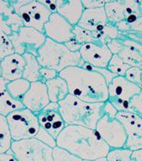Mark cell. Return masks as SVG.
Wrapping results in <instances>:
<instances>
[{"instance_id": "3", "label": "cell", "mask_w": 142, "mask_h": 161, "mask_svg": "<svg viewBox=\"0 0 142 161\" xmlns=\"http://www.w3.org/2000/svg\"><path fill=\"white\" fill-rule=\"evenodd\" d=\"M58 105L66 125H78L95 130L99 120L105 115V102H86L70 94L60 101Z\"/></svg>"}, {"instance_id": "4", "label": "cell", "mask_w": 142, "mask_h": 161, "mask_svg": "<svg viewBox=\"0 0 142 161\" xmlns=\"http://www.w3.org/2000/svg\"><path fill=\"white\" fill-rule=\"evenodd\" d=\"M37 59L41 67L55 69L60 73L65 69L84 64L80 53H72L64 44L57 43L46 38L38 51Z\"/></svg>"}, {"instance_id": "39", "label": "cell", "mask_w": 142, "mask_h": 161, "mask_svg": "<svg viewBox=\"0 0 142 161\" xmlns=\"http://www.w3.org/2000/svg\"><path fill=\"white\" fill-rule=\"evenodd\" d=\"M84 9H97L105 7L107 1L105 0H81Z\"/></svg>"}, {"instance_id": "49", "label": "cell", "mask_w": 142, "mask_h": 161, "mask_svg": "<svg viewBox=\"0 0 142 161\" xmlns=\"http://www.w3.org/2000/svg\"><path fill=\"white\" fill-rule=\"evenodd\" d=\"M0 77H1V59H0Z\"/></svg>"}, {"instance_id": "19", "label": "cell", "mask_w": 142, "mask_h": 161, "mask_svg": "<svg viewBox=\"0 0 142 161\" xmlns=\"http://www.w3.org/2000/svg\"><path fill=\"white\" fill-rule=\"evenodd\" d=\"M8 80L0 77V114L7 117L9 113L25 108L22 103L13 98L6 89Z\"/></svg>"}, {"instance_id": "10", "label": "cell", "mask_w": 142, "mask_h": 161, "mask_svg": "<svg viewBox=\"0 0 142 161\" xmlns=\"http://www.w3.org/2000/svg\"><path fill=\"white\" fill-rule=\"evenodd\" d=\"M24 27L32 28L43 33L44 27L48 22L52 11L40 1L30 0L29 3L17 11Z\"/></svg>"}, {"instance_id": "18", "label": "cell", "mask_w": 142, "mask_h": 161, "mask_svg": "<svg viewBox=\"0 0 142 161\" xmlns=\"http://www.w3.org/2000/svg\"><path fill=\"white\" fill-rule=\"evenodd\" d=\"M84 9L81 0H56V12L72 26L78 24Z\"/></svg>"}, {"instance_id": "11", "label": "cell", "mask_w": 142, "mask_h": 161, "mask_svg": "<svg viewBox=\"0 0 142 161\" xmlns=\"http://www.w3.org/2000/svg\"><path fill=\"white\" fill-rule=\"evenodd\" d=\"M116 118L123 124L127 135L126 148L131 151L142 149V118L132 112H118Z\"/></svg>"}, {"instance_id": "40", "label": "cell", "mask_w": 142, "mask_h": 161, "mask_svg": "<svg viewBox=\"0 0 142 161\" xmlns=\"http://www.w3.org/2000/svg\"><path fill=\"white\" fill-rule=\"evenodd\" d=\"M116 28H117V30L123 34H128L131 33V28H130V23L127 22L126 20L121 21L115 24Z\"/></svg>"}, {"instance_id": "34", "label": "cell", "mask_w": 142, "mask_h": 161, "mask_svg": "<svg viewBox=\"0 0 142 161\" xmlns=\"http://www.w3.org/2000/svg\"><path fill=\"white\" fill-rule=\"evenodd\" d=\"M124 77L142 88V69L137 67H130L126 71Z\"/></svg>"}, {"instance_id": "38", "label": "cell", "mask_w": 142, "mask_h": 161, "mask_svg": "<svg viewBox=\"0 0 142 161\" xmlns=\"http://www.w3.org/2000/svg\"><path fill=\"white\" fill-rule=\"evenodd\" d=\"M107 47L111 52V53L114 54H118L123 49V45L122 44L121 40L119 39H115V40H111L106 42Z\"/></svg>"}, {"instance_id": "32", "label": "cell", "mask_w": 142, "mask_h": 161, "mask_svg": "<svg viewBox=\"0 0 142 161\" xmlns=\"http://www.w3.org/2000/svg\"><path fill=\"white\" fill-rule=\"evenodd\" d=\"M73 34H74V40H76L78 43H80V45L96 41V40L93 37V32L86 30V29L80 28L77 25L74 26V28H73Z\"/></svg>"}, {"instance_id": "44", "label": "cell", "mask_w": 142, "mask_h": 161, "mask_svg": "<svg viewBox=\"0 0 142 161\" xmlns=\"http://www.w3.org/2000/svg\"><path fill=\"white\" fill-rule=\"evenodd\" d=\"M0 161H18L12 151L9 149L7 152L0 153Z\"/></svg>"}, {"instance_id": "48", "label": "cell", "mask_w": 142, "mask_h": 161, "mask_svg": "<svg viewBox=\"0 0 142 161\" xmlns=\"http://www.w3.org/2000/svg\"><path fill=\"white\" fill-rule=\"evenodd\" d=\"M139 3V8H140V11H141V14H142V1H138Z\"/></svg>"}, {"instance_id": "42", "label": "cell", "mask_w": 142, "mask_h": 161, "mask_svg": "<svg viewBox=\"0 0 142 161\" xmlns=\"http://www.w3.org/2000/svg\"><path fill=\"white\" fill-rule=\"evenodd\" d=\"M65 47H67L70 52L72 53H79L80 50V47L82 45H80V43H78L76 40L73 39V40H69L67 43H65Z\"/></svg>"}, {"instance_id": "23", "label": "cell", "mask_w": 142, "mask_h": 161, "mask_svg": "<svg viewBox=\"0 0 142 161\" xmlns=\"http://www.w3.org/2000/svg\"><path fill=\"white\" fill-rule=\"evenodd\" d=\"M23 57L26 61V64H25L24 70H23L22 78L28 80L30 83L40 81V70L41 66L38 61L37 58L32 54H28V53L24 54Z\"/></svg>"}, {"instance_id": "14", "label": "cell", "mask_w": 142, "mask_h": 161, "mask_svg": "<svg viewBox=\"0 0 142 161\" xmlns=\"http://www.w3.org/2000/svg\"><path fill=\"white\" fill-rule=\"evenodd\" d=\"M74 26L57 12L52 13L48 22L44 27L43 34L50 40L65 44L74 39Z\"/></svg>"}, {"instance_id": "6", "label": "cell", "mask_w": 142, "mask_h": 161, "mask_svg": "<svg viewBox=\"0 0 142 161\" xmlns=\"http://www.w3.org/2000/svg\"><path fill=\"white\" fill-rule=\"evenodd\" d=\"M10 150L18 161H54L52 147L36 138L12 141Z\"/></svg>"}, {"instance_id": "9", "label": "cell", "mask_w": 142, "mask_h": 161, "mask_svg": "<svg viewBox=\"0 0 142 161\" xmlns=\"http://www.w3.org/2000/svg\"><path fill=\"white\" fill-rule=\"evenodd\" d=\"M95 130L111 149L125 147L127 135L123 124L117 118H111L106 114L96 125Z\"/></svg>"}, {"instance_id": "29", "label": "cell", "mask_w": 142, "mask_h": 161, "mask_svg": "<svg viewBox=\"0 0 142 161\" xmlns=\"http://www.w3.org/2000/svg\"><path fill=\"white\" fill-rule=\"evenodd\" d=\"M93 34L96 40L106 44L109 40L117 39L121 33L118 31L114 24L108 22L102 29L97 32H93Z\"/></svg>"}, {"instance_id": "5", "label": "cell", "mask_w": 142, "mask_h": 161, "mask_svg": "<svg viewBox=\"0 0 142 161\" xmlns=\"http://www.w3.org/2000/svg\"><path fill=\"white\" fill-rule=\"evenodd\" d=\"M6 119L12 141L35 138L40 129L36 114L27 108L9 113Z\"/></svg>"}, {"instance_id": "13", "label": "cell", "mask_w": 142, "mask_h": 161, "mask_svg": "<svg viewBox=\"0 0 142 161\" xmlns=\"http://www.w3.org/2000/svg\"><path fill=\"white\" fill-rule=\"evenodd\" d=\"M40 128L49 133L54 139L67 125L59 112L58 103L50 102L45 108L36 114Z\"/></svg>"}, {"instance_id": "35", "label": "cell", "mask_w": 142, "mask_h": 161, "mask_svg": "<svg viewBox=\"0 0 142 161\" xmlns=\"http://www.w3.org/2000/svg\"><path fill=\"white\" fill-rule=\"evenodd\" d=\"M130 107L132 112H134L142 118V88L139 93H137L131 99Z\"/></svg>"}, {"instance_id": "26", "label": "cell", "mask_w": 142, "mask_h": 161, "mask_svg": "<svg viewBox=\"0 0 142 161\" xmlns=\"http://www.w3.org/2000/svg\"><path fill=\"white\" fill-rule=\"evenodd\" d=\"M117 55L129 67L142 69V55L136 50L124 47Z\"/></svg>"}, {"instance_id": "20", "label": "cell", "mask_w": 142, "mask_h": 161, "mask_svg": "<svg viewBox=\"0 0 142 161\" xmlns=\"http://www.w3.org/2000/svg\"><path fill=\"white\" fill-rule=\"evenodd\" d=\"M46 85L51 102L59 103L69 94L67 81L61 76L48 80L46 82Z\"/></svg>"}, {"instance_id": "30", "label": "cell", "mask_w": 142, "mask_h": 161, "mask_svg": "<svg viewBox=\"0 0 142 161\" xmlns=\"http://www.w3.org/2000/svg\"><path fill=\"white\" fill-rule=\"evenodd\" d=\"M130 67L122 60L117 54H114L110 60L106 69L116 76H124Z\"/></svg>"}, {"instance_id": "22", "label": "cell", "mask_w": 142, "mask_h": 161, "mask_svg": "<svg viewBox=\"0 0 142 161\" xmlns=\"http://www.w3.org/2000/svg\"><path fill=\"white\" fill-rule=\"evenodd\" d=\"M12 33V29L0 16V59L15 53L12 42L9 39V35Z\"/></svg>"}, {"instance_id": "45", "label": "cell", "mask_w": 142, "mask_h": 161, "mask_svg": "<svg viewBox=\"0 0 142 161\" xmlns=\"http://www.w3.org/2000/svg\"><path fill=\"white\" fill-rule=\"evenodd\" d=\"M30 0H15V1H9V3L10 5L13 8V9L17 13V11L19 10L20 8H22L23 5L27 4V3H29Z\"/></svg>"}, {"instance_id": "47", "label": "cell", "mask_w": 142, "mask_h": 161, "mask_svg": "<svg viewBox=\"0 0 142 161\" xmlns=\"http://www.w3.org/2000/svg\"><path fill=\"white\" fill-rule=\"evenodd\" d=\"M84 161H107V159H106V157H105V158H97V159H94V160H84Z\"/></svg>"}, {"instance_id": "2", "label": "cell", "mask_w": 142, "mask_h": 161, "mask_svg": "<svg viewBox=\"0 0 142 161\" xmlns=\"http://www.w3.org/2000/svg\"><path fill=\"white\" fill-rule=\"evenodd\" d=\"M59 76L67 81L72 96L90 103H104L108 100V83L99 72L74 66L63 69Z\"/></svg>"}, {"instance_id": "25", "label": "cell", "mask_w": 142, "mask_h": 161, "mask_svg": "<svg viewBox=\"0 0 142 161\" xmlns=\"http://www.w3.org/2000/svg\"><path fill=\"white\" fill-rule=\"evenodd\" d=\"M30 82L23 78L17 80L8 81L6 85V89L11 96L16 100L22 102V98L30 87Z\"/></svg>"}, {"instance_id": "33", "label": "cell", "mask_w": 142, "mask_h": 161, "mask_svg": "<svg viewBox=\"0 0 142 161\" xmlns=\"http://www.w3.org/2000/svg\"><path fill=\"white\" fill-rule=\"evenodd\" d=\"M53 160L54 161H84L77 156L72 154L67 150L56 146L53 148Z\"/></svg>"}, {"instance_id": "36", "label": "cell", "mask_w": 142, "mask_h": 161, "mask_svg": "<svg viewBox=\"0 0 142 161\" xmlns=\"http://www.w3.org/2000/svg\"><path fill=\"white\" fill-rule=\"evenodd\" d=\"M40 81L46 83L48 80H52V79H55L56 77L59 76V73L57 71H56L55 69H52L41 67L40 70Z\"/></svg>"}, {"instance_id": "46", "label": "cell", "mask_w": 142, "mask_h": 161, "mask_svg": "<svg viewBox=\"0 0 142 161\" xmlns=\"http://www.w3.org/2000/svg\"><path fill=\"white\" fill-rule=\"evenodd\" d=\"M132 157L135 159V161H142V149L133 152Z\"/></svg>"}, {"instance_id": "15", "label": "cell", "mask_w": 142, "mask_h": 161, "mask_svg": "<svg viewBox=\"0 0 142 161\" xmlns=\"http://www.w3.org/2000/svg\"><path fill=\"white\" fill-rule=\"evenodd\" d=\"M50 102L46 85L41 81L32 82L29 89L22 99L25 108L30 110L34 114L42 111Z\"/></svg>"}, {"instance_id": "41", "label": "cell", "mask_w": 142, "mask_h": 161, "mask_svg": "<svg viewBox=\"0 0 142 161\" xmlns=\"http://www.w3.org/2000/svg\"><path fill=\"white\" fill-rule=\"evenodd\" d=\"M104 112H105V114H106L111 118H116V116H117V114L118 112L117 111V109L115 108L114 106L112 105V104H111L109 100H107L106 102H105Z\"/></svg>"}, {"instance_id": "31", "label": "cell", "mask_w": 142, "mask_h": 161, "mask_svg": "<svg viewBox=\"0 0 142 161\" xmlns=\"http://www.w3.org/2000/svg\"><path fill=\"white\" fill-rule=\"evenodd\" d=\"M132 154L133 151L126 147L111 149L106 156V159L107 161H135Z\"/></svg>"}, {"instance_id": "16", "label": "cell", "mask_w": 142, "mask_h": 161, "mask_svg": "<svg viewBox=\"0 0 142 161\" xmlns=\"http://www.w3.org/2000/svg\"><path fill=\"white\" fill-rule=\"evenodd\" d=\"M25 64L24 57L20 54L13 53L1 59V77L8 81L21 79L22 78Z\"/></svg>"}, {"instance_id": "37", "label": "cell", "mask_w": 142, "mask_h": 161, "mask_svg": "<svg viewBox=\"0 0 142 161\" xmlns=\"http://www.w3.org/2000/svg\"><path fill=\"white\" fill-rule=\"evenodd\" d=\"M36 139H38L40 142H42L45 144H46L51 147L54 148L57 144H56V139H54L49 133H47L46 130H44L42 128H40L39 130V133L37 134V136L35 137Z\"/></svg>"}, {"instance_id": "7", "label": "cell", "mask_w": 142, "mask_h": 161, "mask_svg": "<svg viewBox=\"0 0 142 161\" xmlns=\"http://www.w3.org/2000/svg\"><path fill=\"white\" fill-rule=\"evenodd\" d=\"M140 90L141 87L132 83L124 76H116L108 84V100L117 112H132L130 100Z\"/></svg>"}, {"instance_id": "28", "label": "cell", "mask_w": 142, "mask_h": 161, "mask_svg": "<svg viewBox=\"0 0 142 161\" xmlns=\"http://www.w3.org/2000/svg\"><path fill=\"white\" fill-rule=\"evenodd\" d=\"M12 138L10 136L6 117L0 114V153L10 149Z\"/></svg>"}, {"instance_id": "43", "label": "cell", "mask_w": 142, "mask_h": 161, "mask_svg": "<svg viewBox=\"0 0 142 161\" xmlns=\"http://www.w3.org/2000/svg\"><path fill=\"white\" fill-rule=\"evenodd\" d=\"M130 28H131V32L142 34V16H140L139 19H137L135 22L131 23Z\"/></svg>"}, {"instance_id": "1", "label": "cell", "mask_w": 142, "mask_h": 161, "mask_svg": "<svg viewBox=\"0 0 142 161\" xmlns=\"http://www.w3.org/2000/svg\"><path fill=\"white\" fill-rule=\"evenodd\" d=\"M56 144L82 160L105 158L111 150L95 130L78 125H67L57 137Z\"/></svg>"}, {"instance_id": "24", "label": "cell", "mask_w": 142, "mask_h": 161, "mask_svg": "<svg viewBox=\"0 0 142 161\" xmlns=\"http://www.w3.org/2000/svg\"><path fill=\"white\" fill-rule=\"evenodd\" d=\"M105 10L110 23L115 25L125 20L122 1H107L105 5Z\"/></svg>"}, {"instance_id": "27", "label": "cell", "mask_w": 142, "mask_h": 161, "mask_svg": "<svg viewBox=\"0 0 142 161\" xmlns=\"http://www.w3.org/2000/svg\"><path fill=\"white\" fill-rule=\"evenodd\" d=\"M123 8L124 16L125 20L128 23H133L135 22L137 19H139L142 16L140 8H139V3L138 1L134 0H124L122 1Z\"/></svg>"}, {"instance_id": "12", "label": "cell", "mask_w": 142, "mask_h": 161, "mask_svg": "<svg viewBox=\"0 0 142 161\" xmlns=\"http://www.w3.org/2000/svg\"><path fill=\"white\" fill-rule=\"evenodd\" d=\"M79 53L85 64L96 68H106L113 56L107 45L98 40L83 44Z\"/></svg>"}, {"instance_id": "17", "label": "cell", "mask_w": 142, "mask_h": 161, "mask_svg": "<svg viewBox=\"0 0 142 161\" xmlns=\"http://www.w3.org/2000/svg\"><path fill=\"white\" fill-rule=\"evenodd\" d=\"M105 7L84 9L77 26L90 32H97L108 23Z\"/></svg>"}, {"instance_id": "21", "label": "cell", "mask_w": 142, "mask_h": 161, "mask_svg": "<svg viewBox=\"0 0 142 161\" xmlns=\"http://www.w3.org/2000/svg\"><path fill=\"white\" fill-rule=\"evenodd\" d=\"M0 16L10 27L13 32H18L20 28L23 26L20 16L13 9L9 1L0 0Z\"/></svg>"}, {"instance_id": "8", "label": "cell", "mask_w": 142, "mask_h": 161, "mask_svg": "<svg viewBox=\"0 0 142 161\" xmlns=\"http://www.w3.org/2000/svg\"><path fill=\"white\" fill-rule=\"evenodd\" d=\"M15 53L23 56L32 54L37 57L38 51L46 40V35L36 29L22 26L18 32H13L9 35Z\"/></svg>"}]
</instances>
